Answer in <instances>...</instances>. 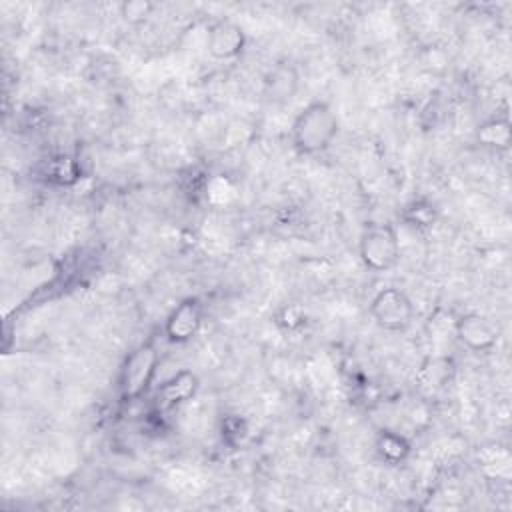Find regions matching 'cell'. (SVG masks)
Instances as JSON below:
<instances>
[{
  "mask_svg": "<svg viewBox=\"0 0 512 512\" xmlns=\"http://www.w3.org/2000/svg\"><path fill=\"white\" fill-rule=\"evenodd\" d=\"M474 138L482 148H490L496 152H504L512 144V124L508 114L490 116L480 122L474 130Z\"/></svg>",
  "mask_w": 512,
  "mask_h": 512,
  "instance_id": "obj_10",
  "label": "cell"
},
{
  "mask_svg": "<svg viewBox=\"0 0 512 512\" xmlns=\"http://www.w3.org/2000/svg\"><path fill=\"white\" fill-rule=\"evenodd\" d=\"M454 336L464 348L476 354L490 352L498 342V330L486 316L478 312L460 314L454 322Z\"/></svg>",
  "mask_w": 512,
  "mask_h": 512,
  "instance_id": "obj_7",
  "label": "cell"
},
{
  "mask_svg": "<svg viewBox=\"0 0 512 512\" xmlns=\"http://www.w3.org/2000/svg\"><path fill=\"white\" fill-rule=\"evenodd\" d=\"M246 42L244 28L232 18H218L208 26L206 50L214 60H236L244 52Z\"/></svg>",
  "mask_w": 512,
  "mask_h": 512,
  "instance_id": "obj_6",
  "label": "cell"
},
{
  "mask_svg": "<svg viewBox=\"0 0 512 512\" xmlns=\"http://www.w3.org/2000/svg\"><path fill=\"white\" fill-rule=\"evenodd\" d=\"M160 366V352L152 340L134 346L118 372V394L122 402H134L142 398L156 378Z\"/></svg>",
  "mask_w": 512,
  "mask_h": 512,
  "instance_id": "obj_2",
  "label": "cell"
},
{
  "mask_svg": "<svg viewBox=\"0 0 512 512\" xmlns=\"http://www.w3.org/2000/svg\"><path fill=\"white\" fill-rule=\"evenodd\" d=\"M154 10H156V4L150 0H126L118 6L120 16L130 24L144 22L148 16H152Z\"/></svg>",
  "mask_w": 512,
  "mask_h": 512,
  "instance_id": "obj_13",
  "label": "cell"
},
{
  "mask_svg": "<svg viewBox=\"0 0 512 512\" xmlns=\"http://www.w3.org/2000/svg\"><path fill=\"white\" fill-rule=\"evenodd\" d=\"M374 448H376V454L388 464H400L412 452L410 442L402 434L392 430H380L376 436Z\"/></svg>",
  "mask_w": 512,
  "mask_h": 512,
  "instance_id": "obj_11",
  "label": "cell"
},
{
  "mask_svg": "<svg viewBox=\"0 0 512 512\" xmlns=\"http://www.w3.org/2000/svg\"><path fill=\"white\" fill-rule=\"evenodd\" d=\"M76 174H78V170H76L74 162H72V160H66V158L58 160V162L52 166V170H50V176H52L58 184H68V182H72V178L76 180Z\"/></svg>",
  "mask_w": 512,
  "mask_h": 512,
  "instance_id": "obj_14",
  "label": "cell"
},
{
  "mask_svg": "<svg viewBox=\"0 0 512 512\" xmlns=\"http://www.w3.org/2000/svg\"><path fill=\"white\" fill-rule=\"evenodd\" d=\"M404 220L416 228H430L436 222V208L426 200H414L406 206Z\"/></svg>",
  "mask_w": 512,
  "mask_h": 512,
  "instance_id": "obj_12",
  "label": "cell"
},
{
  "mask_svg": "<svg viewBox=\"0 0 512 512\" xmlns=\"http://www.w3.org/2000/svg\"><path fill=\"white\" fill-rule=\"evenodd\" d=\"M400 238L392 224H366L358 236V258L370 272H388L400 262Z\"/></svg>",
  "mask_w": 512,
  "mask_h": 512,
  "instance_id": "obj_3",
  "label": "cell"
},
{
  "mask_svg": "<svg viewBox=\"0 0 512 512\" xmlns=\"http://www.w3.org/2000/svg\"><path fill=\"white\" fill-rule=\"evenodd\" d=\"M200 388V380L198 376L192 372V370H178L176 374H172L170 378H166L158 388H156V394H154V406L160 410V412H166V410H172L188 400L194 398V394L198 392Z\"/></svg>",
  "mask_w": 512,
  "mask_h": 512,
  "instance_id": "obj_9",
  "label": "cell"
},
{
  "mask_svg": "<svg viewBox=\"0 0 512 512\" xmlns=\"http://www.w3.org/2000/svg\"><path fill=\"white\" fill-rule=\"evenodd\" d=\"M370 316L374 324L386 332H402L414 322V302L412 298L396 286H386L378 290L370 300Z\"/></svg>",
  "mask_w": 512,
  "mask_h": 512,
  "instance_id": "obj_4",
  "label": "cell"
},
{
  "mask_svg": "<svg viewBox=\"0 0 512 512\" xmlns=\"http://www.w3.org/2000/svg\"><path fill=\"white\" fill-rule=\"evenodd\" d=\"M204 324V304L196 296L180 300L164 322V336L170 344H186L198 336Z\"/></svg>",
  "mask_w": 512,
  "mask_h": 512,
  "instance_id": "obj_5",
  "label": "cell"
},
{
  "mask_svg": "<svg viewBox=\"0 0 512 512\" xmlns=\"http://www.w3.org/2000/svg\"><path fill=\"white\" fill-rule=\"evenodd\" d=\"M338 130L340 122L332 106L324 100H312L294 116L290 142L300 156H316L332 146Z\"/></svg>",
  "mask_w": 512,
  "mask_h": 512,
  "instance_id": "obj_1",
  "label": "cell"
},
{
  "mask_svg": "<svg viewBox=\"0 0 512 512\" xmlns=\"http://www.w3.org/2000/svg\"><path fill=\"white\" fill-rule=\"evenodd\" d=\"M300 90V72L290 60L272 64L262 78V96L272 106L288 104Z\"/></svg>",
  "mask_w": 512,
  "mask_h": 512,
  "instance_id": "obj_8",
  "label": "cell"
}]
</instances>
